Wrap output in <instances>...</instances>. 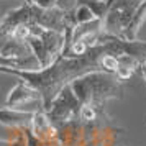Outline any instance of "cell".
<instances>
[{
    "mask_svg": "<svg viewBox=\"0 0 146 146\" xmlns=\"http://www.w3.org/2000/svg\"><path fill=\"white\" fill-rule=\"evenodd\" d=\"M105 54L113 56H133L141 62L146 59V40L126 41L123 38L108 36L99 46L89 49L80 58H64L61 56L46 69H15L10 66H0L2 74L15 76L20 80L33 86L41 94V108L46 110L51 105L59 92L72 80L79 79L86 74L104 71L102 69V58Z\"/></svg>",
    "mask_w": 146,
    "mask_h": 146,
    "instance_id": "6da1fadb",
    "label": "cell"
},
{
    "mask_svg": "<svg viewBox=\"0 0 146 146\" xmlns=\"http://www.w3.org/2000/svg\"><path fill=\"white\" fill-rule=\"evenodd\" d=\"M71 89L82 105L90 104L97 107H104L110 100L121 99L125 92L123 80H120L115 74H108L104 71H95L72 80Z\"/></svg>",
    "mask_w": 146,
    "mask_h": 146,
    "instance_id": "7a4b0ae2",
    "label": "cell"
},
{
    "mask_svg": "<svg viewBox=\"0 0 146 146\" xmlns=\"http://www.w3.org/2000/svg\"><path fill=\"white\" fill-rule=\"evenodd\" d=\"M141 2L143 0H108L107 13L100 20L104 33L121 38Z\"/></svg>",
    "mask_w": 146,
    "mask_h": 146,
    "instance_id": "3957f363",
    "label": "cell"
},
{
    "mask_svg": "<svg viewBox=\"0 0 146 146\" xmlns=\"http://www.w3.org/2000/svg\"><path fill=\"white\" fill-rule=\"evenodd\" d=\"M80 107H82V104L76 97V94H74V90L71 89V84H69L61 90L59 95L51 102V105L48 107L44 112L48 113V117L51 118L54 125L61 126L79 120Z\"/></svg>",
    "mask_w": 146,
    "mask_h": 146,
    "instance_id": "277c9868",
    "label": "cell"
},
{
    "mask_svg": "<svg viewBox=\"0 0 146 146\" xmlns=\"http://www.w3.org/2000/svg\"><path fill=\"white\" fill-rule=\"evenodd\" d=\"M33 100H40L41 102V94L38 92L33 86H30L25 80L18 79V82H17V84L10 89V92L7 94L5 105L12 107V108H21L25 104L33 102Z\"/></svg>",
    "mask_w": 146,
    "mask_h": 146,
    "instance_id": "5b68a950",
    "label": "cell"
},
{
    "mask_svg": "<svg viewBox=\"0 0 146 146\" xmlns=\"http://www.w3.org/2000/svg\"><path fill=\"white\" fill-rule=\"evenodd\" d=\"M28 128L40 141H53V139H58V135H59L58 126L51 121V118L48 117V113L43 108L35 112Z\"/></svg>",
    "mask_w": 146,
    "mask_h": 146,
    "instance_id": "8992f818",
    "label": "cell"
},
{
    "mask_svg": "<svg viewBox=\"0 0 146 146\" xmlns=\"http://www.w3.org/2000/svg\"><path fill=\"white\" fill-rule=\"evenodd\" d=\"M36 110H21V108H12V107H0V125L7 128H23L30 126L31 118Z\"/></svg>",
    "mask_w": 146,
    "mask_h": 146,
    "instance_id": "52a82bcc",
    "label": "cell"
},
{
    "mask_svg": "<svg viewBox=\"0 0 146 146\" xmlns=\"http://www.w3.org/2000/svg\"><path fill=\"white\" fill-rule=\"evenodd\" d=\"M146 21V0H143L141 3H139V7L136 8V12L133 15L131 21H130V25L128 28L125 30V33H123V40L126 41H135L138 40V33L141 27H143V23Z\"/></svg>",
    "mask_w": 146,
    "mask_h": 146,
    "instance_id": "ba28073f",
    "label": "cell"
},
{
    "mask_svg": "<svg viewBox=\"0 0 146 146\" xmlns=\"http://www.w3.org/2000/svg\"><path fill=\"white\" fill-rule=\"evenodd\" d=\"M139 66H141V61L136 59V58H133V56H120L118 58V69H117L115 76L120 80H126L135 74L136 69H139Z\"/></svg>",
    "mask_w": 146,
    "mask_h": 146,
    "instance_id": "9c48e42d",
    "label": "cell"
},
{
    "mask_svg": "<svg viewBox=\"0 0 146 146\" xmlns=\"http://www.w3.org/2000/svg\"><path fill=\"white\" fill-rule=\"evenodd\" d=\"M105 108L104 107H97V105H90V104H84L80 107L79 112V120L82 123H94L100 120L104 115H105Z\"/></svg>",
    "mask_w": 146,
    "mask_h": 146,
    "instance_id": "30bf717a",
    "label": "cell"
},
{
    "mask_svg": "<svg viewBox=\"0 0 146 146\" xmlns=\"http://www.w3.org/2000/svg\"><path fill=\"white\" fill-rule=\"evenodd\" d=\"M0 66H10L15 67V69H40V64L35 56H30V58H25V59H13V58H3L0 54Z\"/></svg>",
    "mask_w": 146,
    "mask_h": 146,
    "instance_id": "8fae6325",
    "label": "cell"
},
{
    "mask_svg": "<svg viewBox=\"0 0 146 146\" xmlns=\"http://www.w3.org/2000/svg\"><path fill=\"white\" fill-rule=\"evenodd\" d=\"M13 138L10 136L7 139L0 138V146H27V135H25V126L23 128H15Z\"/></svg>",
    "mask_w": 146,
    "mask_h": 146,
    "instance_id": "7c38bea8",
    "label": "cell"
},
{
    "mask_svg": "<svg viewBox=\"0 0 146 146\" xmlns=\"http://www.w3.org/2000/svg\"><path fill=\"white\" fill-rule=\"evenodd\" d=\"M25 135H27V146H62L59 138L53 139V141H40L33 133L30 131L28 126H25Z\"/></svg>",
    "mask_w": 146,
    "mask_h": 146,
    "instance_id": "4fadbf2b",
    "label": "cell"
},
{
    "mask_svg": "<svg viewBox=\"0 0 146 146\" xmlns=\"http://www.w3.org/2000/svg\"><path fill=\"white\" fill-rule=\"evenodd\" d=\"M102 69H104V72L115 74L118 69V58L113 54H105L102 58Z\"/></svg>",
    "mask_w": 146,
    "mask_h": 146,
    "instance_id": "5bb4252c",
    "label": "cell"
},
{
    "mask_svg": "<svg viewBox=\"0 0 146 146\" xmlns=\"http://www.w3.org/2000/svg\"><path fill=\"white\" fill-rule=\"evenodd\" d=\"M27 2L36 5L38 8H43V10H54V8H59V0H27Z\"/></svg>",
    "mask_w": 146,
    "mask_h": 146,
    "instance_id": "9a60e30c",
    "label": "cell"
},
{
    "mask_svg": "<svg viewBox=\"0 0 146 146\" xmlns=\"http://www.w3.org/2000/svg\"><path fill=\"white\" fill-rule=\"evenodd\" d=\"M97 2H108V0H77V5H90V3H97Z\"/></svg>",
    "mask_w": 146,
    "mask_h": 146,
    "instance_id": "2e32d148",
    "label": "cell"
},
{
    "mask_svg": "<svg viewBox=\"0 0 146 146\" xmlns=\"http://www.w3.org/2000/svg\"><path fill=\"white\" fill-rule=\"evenodd\" d=\"M139 71H141V74H143V77H145V80H146V62H141Z\"/></svg>",
    "mask_w": 146,
    "mask_h": 146,
    "instance_id": "e0dca14e",
    "label": "cell"
},
{
    "mask_svg": "<svg viewBox=\"0 0 146 146\" xmlns=\"http://www.w3.org/2000/svg\"><path fill=\"white\" fill-rule=\"evenodd\" d=\"M118 146H128V145H118Z\"/></svg>",
    "mask_w": 146,
    "mask_h": 146,
    "instance_id": "ac0fdd59",
    "label": "cell"
},
{
    "mask_svg": "<svg viewBox=\"0 0 146 146\" xmlns=\"http://www.w3.org/2000/svg\"><path fill=\"white\" fill-rule=\"evenodd\" d=\"M143 62H146V59H145V61H143Z\"/></svg>",
    "mask_w": 146,
    "mask_h": 146,
    "instance_id": "d6986e66",
    "label": "cell"
}]
</instances>
